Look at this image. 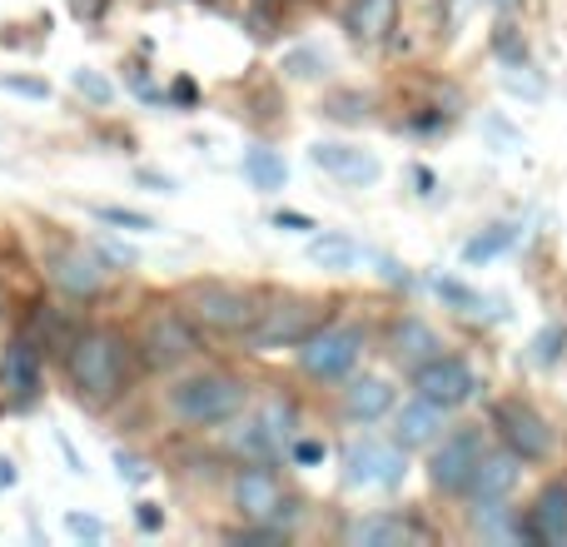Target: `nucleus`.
Returning <instances> with one entry per match:
<instances>
[{"label":"nucleus","instance_id":"0eeeda50","mask_svg":"<svg viewBox=\"0 0 567 547\" xmlns=\"http://www.w3.org/2000/svg\"><path fill=\"white\" fill-rule=\"evenodd\" d=\"M493 429H498L503 448H513L523 463H543L553 453V429L533 403L523 399H503L493 403Z\"/></svg>","mask_w":567,"mask_h":547},{"label":"nucleus","instance_id":"1a4fd4ad","mask_svg":"<svg viewBox=\"0 0 567 547\" xmlns=\"http://www.w3.org/2000/svg\"><path fill=\"white\" fill-rule=\"evenodd\" d=\"M140 349H145L150 369H179V363H189L199 353L195 323L179 309H155L145 319V329H140Z\"/></svg>","mask_w":567,"mask_h":547},{"label":"nucleus","instance_id":"6e6552de","mask_svg":"<svg viewBox=\"0 0 567 547\" xmlns=\"http://www.w3.org/2000/svg\"><path fill=\"white\" fill-rule=\"evenodd\" d=\"M409 473V448L379 438H359L343 453V483L349 488H399Z\"/></svg>","mask_w":567,"mask_h":547},{"label":"nucleus","instance_id":"9b49d317","mask_svg":"<svg viewBox=\"0 0 567 547\" xmlns=\"http://www.w3.org/2000/svg\"><path fill=\"white\" fill-rule=\"evenodd\" d=\"M229 498H235V513H239L245 523H279L284 508H289V498H284V483H279L269 468H259V463L239 468V478H235V488H229Z\"/></svg>","mask_w":567,"mask_h":547},{"label":"nucleus","instance_id":"ddd939ff","mask_svg":"<svg viewBox=\"0 0 567 547\" xmlns=\"http://www.w3.org/2000/svg\"><path fill=\"white\" fill-rule=\"evenodd\" d=\"M518 478H523V458L513 448H488L478 458V468H473V478H468V498L473 503H503L513 488H518Z\"/></svg>","mask_w":567,"mask_h":547},{"label":"nucleus","instance_id":"f704fd0d","mask_svg":"<svg viewBox=\"0 0 567 547\" xmlns=\"http://www.w3.org/2000/svg\"><path fill=\"white\" fill-rule=\"evenodd\" d=\"M115 468H120V478H130V483L145 478V463H140V458H125V453H115Z\"/></svg>","mask_w":567,"mask_h":547},{"label":"nucleus","instance_id":"2eb2a0df","mask_svg":"<svg viewBox=\"0 0 567 547\" xmlns=\"http://www.w3.org/2000/svg\"><path fill=\"white\" fill-rule=\"evenodd\" d=\"M50 283H55L60 293H70V299H95V293L105 289V265H100L90 249H60V255L50 259Z\"/></svg>","mask_w":567,"mask_h":547},{"label":"nucleus","instance_id":"2f4dec72","mask_svg":"<svg viewBox=\"0 0 567 547\" xmlns=\"http://www.w3.org/2000/svg\"><path fill=\"white\" fill-rule=\"evenodd\" d=\"M65 528L75 533V538H90V543L105 538V523H100V518H85V513H65Z\"/></svg>","mask_w":567,"mask_h":547},{"label":"nucleus","instance_id":"5701e85b","mask_svg":"<svg viewBox=\"0 0 567 547\" xmlns=\"http://www.w3.org/2000/svg\"><path fill=\"white\" fill-rule=\"evenodd\" d=\"M245 179L259 189V195H279V189L289 185V165H284L279 149L255 145V149H245Z\"/></svg>","mask_w":567,"mask_h":547},{"label":"nucleus","instance_id":"f3484780","mask_svg":"<svg viewBox=\"0 0 567 547\" xmlns=\"http://www.w3.org/2000/svg\"><path fill=\"white\" fill-rule=\"evenodd\" d=\"M393 409H399V389L389 379H379V373H363V379H353L343 389V419L349 423H379Z\"/></svg>","mask_w":567,"mask_h":547},{"label":"nucleus","instance_id":"a211bd4d","mask_svg":"<svg viewBox=\"0 0 567 547\" xmlns=\"http://www.w3.org/2000/svg\"><path fill=\"white\" fill-rule=\"evenodd\" d=\"M343 543L349 547H403V543H423V528L399 518V513H369V518L343 528Z\"/></svg>","mask_w":567,"mask_h":547},{"label":"nucleus","instance_id":"4be33fe9","mask_svg":"<svg viewBox=\"0 0 567 547\" xmlns=\"http://www.w3.org/2000/svg\"><path fill=\"white\" fill-rule=\"evenodd\" d=\"M433 353H443V339L433 333V323L413 319V313L393 323V359H399L403 369H419V363H429Z\"/></svg>","mask_w":567,"mask_h":547},{"label":"nucleus","instance_id":"c9c22d12","mask_svg":"<svg viewBox=\"0 0 567 547\" xmlns=\"http://www.w3.org/2000/svg\"><path fill=\"white\" fill-rule=\"evenodd\" d=\"M140 185H155V195H175V179L169 175H150V169H140Z\"/></svg>","mask_w":567,"mask_h":547},{"label":"nucleus","instance_id":"bb28decb","mask_svg":"<svg viewBox=\"0 0 567 547\" xmlns=\"http://www.w3.org/2000/svg\"><path fill=\"white\" fill-rule=\"evenodd\" d=\"M433 293H439L443 303H453L458 313H483V309H488V313H503L498 299H483L478 289H468V283H458V279H443V274L433 279Z\"/></svg>","mask_w":567,"mask_h":547},{"label":"nucleus","instance_id":"423d86ee","mask_svg":"<svg viewBox=\"0 0 567 547\" xmlns=\"http://www.w3.org/2000/svg\"><path fill=\"white\" fill-rule=\"evenodd\" d=\"M323 323L319 303L309 299H289V303H275V309H259L255 323L245 329L249 349L255 353H275V349H299L313 329Z\"/></svg>","mask_w":567,"mask_h":547},{"label":"nucleus","instance_id":"aec40b11","mask_svg":"<svg viewBox=\"0 0 567 547\" xmlns=\"http://www.w3.org/2000/svg\"><path fill=\"white\" fill-rule=\"evenodd\" d=\"M225 448L235 453L239 463H269V458H279L284 453V443L275 438V429H269L259 413H239V419H229V429H225Z\"/></svg>","mask_w":567,"mask_h":547},{"label":"nucleus","instance_id":"e433bc0d","mask_svg":"<svg viewBox=\"0 0 567 547\" xmlns=\"http://www.w3.org/2000/svg\"><path fill=\"white\" fill-rule=\"evenodd\" d=\"M16 478H20V473H16V463H10V458H0V488H16Z\"/></svg>","mask_w":567,"mask_h":547},{"label":"nucleus","instance_id":"6ab92c4d","mask_svg":"<svg viewBox=\"0 0 567 547\" xmlns=\"http://www.w3.org/2000/svg\"><path fill=\"white\" fill-rule=\"evenodd\" d=\"M40 373H45L40 349L30 339H16L6 349V359H0V389H6L16 403H30L40 393Z\"/></svg>","mask_w":567,"mask_h":547},{"label":"nucleus","instance_id":"393cba45","mask_svg":"<svg viewBox=\"0 0 567 547\" xmlns=\"http://www.w3.org/2000/svg\"><path fill=\"white\" fill-rule=\"evenodd\" d=\"M309 259L323 269H353L363 259V249L353 245L349 235H333V229H323V235L309 239Z\"/></svg>","mask_w":567,"mask_h":547},{"label":"nucleus","instance_id":"b1692460","mask_svg":"<svg viewBox=\"0 0 567 547\" xmlns=\"http://www.w3.org/2000/svg\"><path fill=\"white\" fill-rule=\"evenodd\" d=\"M518 239H523V225H493V229H483V235H473L468 245H463V265H488V259L508 255Z\"/></svg>","mask_w":567,"mask_h":547},{"label":"nucleus","instance_id":"412c9836","mask_svg":"<svg viewBox=\"0 0 567 547\" xmlns=\"http://www.w3.org/2000/svg\"><path fill=\"white\" fill-rule=\"evenodd\" d=\"M393 25H399V0H349V10H343V30L359 45H383Z\"/></svg>","mask_w":567,"mask_h":547},{"label":"nucleus","instance_id":"f03ea898","mask_svg":"<svg viewBox=\"0 0 567 547\" xmlns=\"http://www.w3.org/2000/svg\"><path fill=\"white\" fill-rule=\"evenodd\" d=\"M249 403V383L235 379L225 369H205V373H189L169 389V413L189 429H219V423L239 419Z\"/></svg>","mask_w":567,"mask_h":547},{"label":"nucleus","instance_id":"dca6fc26","mask_svg":"<svg viewBox=\"0 0 567 547\" xmlns=\"http://www.w3.org/2000/svg\"><path fill=\"white\" fill-rule=\"evenodd\" d=\"M309 159L323 169V175L343 179V185H373L379 179V159L359 145H343V140H329V145H313Z\"/></svg>","mask_w":567,"mask_h":547},{"label":"nucleus","instance_id":"c756f323","mask_svg":"<svg viewBox=\"0 0 567 547\" xmlns=\"http://www.w3.org/2000/svg\"><path fill=\"white\" fill-rule=\"evenodd\" d=\"M563 339H567V329H563V323H548V329H543L538 339H533V363H543V369H548V363H558Z\"/></svg>","mask_w":567,"mask_h":547},{"label":"nucleus","instance_id":"cd10ccee","mask_svg":"<svg viewBox=\"0 0 567 547\" xmlns=\"http://www.w3.org/2000/svg\"><path fill=\"white\" fill-rule=\"evenodd\" d=\"M100 219H105V225H115V229H135V235H155V219L150 215H140V209H120V205H100L95 209Z\"/></svg>","mask_w":567,"mask_h":547},{"label":"nucleus","instance_id":"f257e3e1","mask_svg":"<svg viewBox=\"0 0 567 547\" xmlns=\"http://www.w3.org/2000/svg\"><path fill=\"white\" fill-rule=\"evenodd\" d=\"M65 369H70V389L80 393V403L105 409L125 389V343H120L115 329H85L70 343Z\"/></svg>","mask_w":567,"mask_h":547},{"label":"nucleus","instance_id":"a878e982","mask_svg":"<svg viewBox=\"0 0 567 547\" xmlns=\"http://www.w3.org/2000/svg\"><path fill=\"white\" fill-rule=\"evenodd\" d=\"M473 533H478L483 543H518L523 523H513L503 503H478V508H473Z\"/></svg>","mask_w":567,"mask_h":547},{"label":"nucleus","instance_id":"20e7f679","mask_svg":"<svg viewBox=\"0 0 567 547\" xmlns=\"http://www.w3.org/2000/svg\"><path fill=\"white\" fill-rule=\"evenodd\" d=\"M363 359V329L359 323H329L323 319L309 339L299 343V369L319 383H339L359 369Z\"/></svg>","mask_w":567,"mask_h":547},{"label":"nucleus","instance_id":"7c9ffc66","mask_svg":"<svg viewBox=\"0 0 567 547\" xmlns=\"http://www.w3.org/2000/svg\"><path fill=\"white\" fill-rule=\"evenodd\" d=\"M323 453H329V448H323L319 438H299V443H289V458L299 463V468H313V463H323Z\"/></svg>","mask_w":567,"mask_h":547},{"label":"nucleus","instance_id":"4468645a","mask_svg":"<svg viewBox=\"0 0 567 547\" xmlns=\"http://www.w3.org/2000/svg\"><path fill=\"white\" fill-rule=\"evenodd\" d=\"M443 419H449V409H439V403L419 399L413 393L403 409H393V443L399 448H433V443L443 438Z\"/></svg>","mask_w":567,"mask_h":547},{"label":"nucleus","instance_id":"c85d7f7f","mask_svg":"<svg viewBox=\"0 0 567 547\" xmlns=\"http://www.w3.org/2000/svg\"><path fill=\"white\" fill-rule=\"evenodd\" d=\"M259 419L275 429V438L289 448V438H293V403H284V399H269L265 409H259Z\"/></svg>","mask_w":567,"mask_h":547},{"label":"nucleus","instance_id":"72a5a7b5","mask_svg":"<svg viewBox=\"0 0 567 547\" xmlns=\"http://www.w3.org/2000/svg\"><path fill=\"white\" fill-rule=\"evenodd\" d=\"M275 229H293V235H309V229H319L309 215H293V209H279L275 215Z\"/></svg>","mask_w":567,"mask_h":547},{"label":"nucleus","instance_id":"f8f14e48","mask_svg":"<svg viewBox=\"0 0 567 547\" xmlns=\"http://www.w3.org/2000/svg\"><path fill=\"white\" fill-rule=\"evenodd\" d=\"M523 538L538 547H567V483L553 478L533 498L528 518H523Z\"/></svg>","mask_w":567,"mask_h":547},{"label":"nucleus","instance_id":"7ed1b4c3","mask_svg":"<svg viewBox=\"0 0 567 547\" xmlns=\"http://www.w3.org/2000/svg\"><path fill=\"white\" fill-rule=\"evenodd\" d=\"M179 313L205 333H245L259 309H255V293L249 289L205 279V283H189V289L179 293Z\"/></svg>","mask_w":567,"mask_h":547},{"label":"nucleus","instance_id":"39448f33","mask_svg":"<svg viewBox=\"0 0 567 547\" xmlns=\"http://www.w3.org/2000/svg\"><path fill=\"white\" fill-rule=\"evenodd\" d=\"M478 389H483L478 369H473L468 359H458V353H433L429 363L413 369V393L439 403V409H449V413L478 399Z\"/></svg>","mask_w":567,"mask_h":547},{"label":"nucleus","instance_id":"473e14b6","mask_svg":"<svg viewBox=\"0 0 567 547\" xmlns=\"http://www.w3.org/2000/svg\"><path fill=\"white\" fill-rule=\"evenodd\" d=\"M75 90H80V95H90V100H100V105L110 100V85L95 75V70H75Z\"/></svg>","mask_w":567,"mask_h":547},{"label":"nucleus","instance_id":"9d476101","mask_svg":"<svg viewBox=\"0 0 567 547\" xmlns=\"http://www.w3.org/2000/svg\"><path fill=\"white\" fill-rule=\"evenodd\" d=\"M488 453V443H483L478 429H458V433H443L439 443H433V458H429V478L433 488L443 493H463L473 478V468H478V458Z\"/></svg>","mask_w":567,"mask_h":547}]
</instances>
